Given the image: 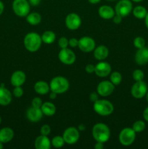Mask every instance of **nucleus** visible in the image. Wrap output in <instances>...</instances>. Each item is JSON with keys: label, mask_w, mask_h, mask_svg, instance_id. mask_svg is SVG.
I'll list each match as a JSON object with an SVG mask.
<instances>
[{"label": "nucleus", "mask_w": 148, "mask_h": 149, "mask_svg": "<svg viewBox=\"0 0 148 149\" xmlns=\"http://www.w3.org/2000/svg\"><path fill=\"white\" fill-rule=\"evenodd\" d=\"M43 112L41 108H36L30 106L26 112L28 119L31 122H38L43 117Z\"/></svg>", "instance_id": "15"}, {"label": "nucleus", "mask_w": 148, "mask_h": 149, "mask_svg": "<svg viewBox=\"0 0 148 149\" xmlns=\"http://www.w3.org/2000/svg\"><path fill=\"white\" fill-rule=\"evenodd\" d=\"M62 138H63L65 143L68 144V145H73V144L76 143L79 140V130H78V128H75L74 127H70L64 131Z\"/></svg>", "instance_id": "9"}, {"label": "nucleus", "mask_w": 148, "mask_h": 149, "mask_svg": "<svg viewBox=\"0 0 148 149\" xmlns=\"http://www.w3.org/2000/svg\"><path fill=\"white\" fill-rule=\"evenodd\" d=\"M143 118L146 122H148V106L143 111Z\"/></svg>", "instance_id": "43"}, {"label": "nucleus", "mask_w": 148, "mask_h": 149, "mask_svg": "<svg viewBox=\"0 0 148 149\" xmlns=\"http://www.w3.org/2000/svg\"><path fill=\"white\" fill-rule=\"evenodd\" d=\"M58 45H59V47L61 49H64V48H67L68 45V39H67L65 36H62V37H60L58 40Z\"/></svg>", "instance_id": "33"}, {"label": "nucleus", "mask_w": 148, "mask_h": 149, "mask_svg": "<svg viewBox=\"0 0 148 149\" xmlns=\"http://www.w3.org/2000/svg\"><path fill=\"white\" fill-rule=\"evenodd\" d=\"M12 10L15 14L19 17H26L30 13V4L28 0H14Z\"/></svg>", "instance_id": "6"}, {"label": "nucleus", "mask_w": 148, "mask_h": 149, "mask_svg": "<svg viewBox=\"0 0 148 149\" xmlns=\"http://www.w3.org/2000/svg\"><path fill=\"white\" fill-rule=\"evenodd\" d=\"M51 143H52V146L53 147L56 148H62L64 145H65V142L64 141L62 136H60V135H57V136H55L51 141Z\"/></svg>", "instance_id": "28"}, {"label": "nucleus", "mask_w": 148, "mask_h": 149, "mask_svg": "<svg viewBox=\"0 0 148 149\" xmlns=\"http://www.w3.org/2000/svg\"><path fill=\"white\" fill-rule=\"evenodd\" d=\"M110 79L115 86L119 85L122 81V75L118 71H113V73H110Z\"/></svg>", "instance_id": "29"}, {"label": "nucleus", "mask_w": 148, "mask_h": 149, "mask_svg": "<svg viewBox=\"0 0 148 149\" xmlns=\"http://www.w3.org/2000/svg\"><path fill=\"white\" fill-rule=\"evenodd\" d=\"M78 130L80 131H84L86 130V126L84 125H83V124H81V125H78Z\"/></svg>", "instance_id": "45"}, {"label": "nucleus", "mask_w": 148, "mask_h": 149, "mask_svg": "<svg viewBox=\"0 0 148 149\" xmlns=\"http://www.w3.org/2000/svg\"><path fill=\"white\" fill-rule=\"evenodd\" d=\"M94 110L97 114L102 116H107L112 114L114 111L113 103L107 100H97L93 105Z\"/></svg>", "instance_id": "4"}, {"label": "nucleus", "mask_w": 148, "mask_h": 149, "mask_svg": "<svg viewBox=\"0 0 148 149\" xmlns=\"http://www.w3.org/2000/svg\"><path fill=\"white\" fill-rule=\"evenodd\" d=\"M89 99L91 102L94 103L95 101H97V100H99V94L97 92H93L90 94L89 95Z\"/></svg>", "instance_id": "39"}, {"label": "nucleus", "mask_w": 148, "mask_h": 149, "mask_svg": "<svg viewBox=\"0 0 148 149\" xmlns=\"http://www.w3.org/2000/svg\"><path fill=\"white\" fill-rule=\"evenodd\" d=\"M51 145V141L46 135H41L35 140L34 146L36 149H49Z\"/></svg>", "instance_id": "19"}, {"label": "nucleus", "mask_w": 148, "mask_h": 149, "mask_svg": "<svg viewBox=\"0 0 148 149\" xmlns=\"http://www.w3.org/2000/svg\"><path fill=\"white\" fill-rule=\"evenodd\" d=\"M4 4H3L2 1H0V15H1L2 14L3 11H4Z\"/></svg>", "instance_id": "46"}, {"label": "nucleus", "mask_w": 148, "mask_h": 149, "mask_svg": "<svg viewBox=\"0 0 148 149\" xmlns=\"http://www.w3.org/2000/svg\"><path fill=\"white\" fill-rule=\"evenodd\" d=\"M58 58L60 62L65 65H72L75 63L76 59L75 54L74 53L73 51L71 50V49H68V47L61 49L58 54Z\"/></svg>", "instance_id": "10"}, {"label": "nucleus", "mask_w": 148, "mask_h": 149, "mask_svg": "<svg viewBox=\"0 0 148 149\" xmlns=\"http://www.w3.org/2000/svg\"><path fill=\"white\" fill-rule=\"evenodd\" d=\"M57 93H55V92L51 91V93L49 94V98H50L51 100H55V99L57 97Z\"/></svg>", "instance_id": "44"}, {"label": "nucleus", "mask_w": 148, "mask_h": 149, "mask_svg": "<svg viewBox=\"0 0 148 149\" xmlns=\"http://www.w3.org/2000/svg\"><path fill=\"white\" fill-rule=\"evenodd\" d=\"M95 149H103L104 148V143L101 142H97L94 145Z\"/></svg>", "instance_id": "42"}, {"label": "nucleus", "mask_w": 148, "mask_h": 149, "mask_svg": "<svg viewBox=\"0 0 148 149\" xmlns=\"http://www.w3.org/2000/svg\"><path fill=\"white\" fill-rule=\"evenodd\" d=\"M148 91L147 84L142 80V81H136L132 85L131 89V95L136 99H142L145 97Z\"/></svg>", "instance_id": "8"}, {"label": "nucleus", "mask_w": 148, "mask_h": 149, "mask_svg": "<svg viewBox=\"0 0 148 149\" xmlns=\"http://www.w3.org/2000/svg\"><path fill=\"white\" fill-rule=\"evenodd\" d=\"M107 1H115V0H107Z\"/></svg>", "instance_id": "52"}, {"label": "nucleus", "mask_w": 148, "mask_h": 149, "mask_svg": "<svg viewBox=\"0 0 148 149\" xmlns=\"http://www.w3.org/2000/svg\"><path fill=\"white\" fill-rule=\"evenodd\" d=\"M81 25V19L76 13H70L65 17V26L68 29L75 31L79 29Z\"/></svg>", "instance_id": "13"}, {"label": "nucleus", "mask_w": 148, "mask_h": 149, "mask_svg": "<svg viewBox=\"0 0 148 149\" xmlns=\"http://www.w3.org/2000/svg\"><path fill=\"white\" fill-rule=\"evenodd\" d=\"M132 13H133V16L135 17L138 19H144L146 16L147 11V9L145 8L143 6H136V7L133 9L132 10Z\"/></svg>", "instance_id": "27"}, {"label": "nucleus", "mask_w": 148, "mask_h": 149, "mask_svg": "<svg viewBox=\"0 0 148 149\" xmlns=\"http://www.w3.org/2000/svg\"><path fill=\"white\" fill-rule=\"evenodd\" d=\"M14 131L10 127H4L0 130V142L2 143H6L14 138Z\"/></svg>", "instance_id": "22"}, {"label": "nucleus", "mask_w": 148, "mask_h": 149, "mask_svg": "<svg viewBox=\"0 0 148 149\" xmlns=\"http://www.w3.org/2000/svg\"><path fill=\"white\" fill-rule=\"evenodd\" d=\"M133 10L131 0H120L115 7V14L124 17L128 16Z\"/></svg>", "instance_id": "7"}, {"label": "nucleus", "mask_w": 148, "mask_h": 149, "mask_svg": "<svg viewBox=\"0 0 148 149\" xmlns=\"http://www.w3.org/2000/svg\"><path fill=\"white\" fill-rule=\"evenodd\" d=\"M70 87L68 80L63 77H55L52 79L49 83L50 90L55 92L57 94H62L66 93Z\"/></svg>", "instance_id": "3"}, {"label": "nucleus", "mask_w": 148, "mask_h": 149, "mask_svg": "<svg viewBox=\"0 0 148 149\" xmlns=\"http://www.w3.org/2000/svg\"><path fill=\"white\" fill-rule=\"evenodd\" d=\"M111 65L107 62H100L95 65L94 73L99 77H106L111 73Z\"/></svg>", "instance_id": "14"}, {"label": "nucleus", "mask_w": 148, "mask_h": 149, "mask_svg": "<svg viewBox=\"0 0 148 149\" xmlns=\"http://www.w3.org/2000/svg\"><path fill=\"white\" fill-rule=\"evenodd\" d=\"M100 1H101V0H88L90 4H97V3L100 2Z\"/></svg>", "instance_id": "47"}, {"label": "nucleus", "mask_w": 148, "mask_h": 149, "mask_svg": "<svg viewBox=\"0 0 148 149\" xmlns=\"http://www.w3.org/2000/svg\"><path fill=\"white\" fill-rule=\"evenodd\" d=\"M146 100H147V103H148V91H147V94H146Z\"/></svg>", "instance_id": "51"}, {"label": "nucleus", "mask_w": 148, "mask_h": 149, "mask_svg": "<svg viewBox=\"0 0 148 149\" xmlns=\"http://www.w3.org/2000/svg\"><path fill=\"white\" fill-rule=\"evenodd\" d=\"M41 0H28V2L30 4V5L33 6V7H36L38 6L41 3Z\"/></svg>", "instance_id": "41"}, {"label": "nucleus", "mask_w": 148, "mask_h": 149, "mask_svg": "<svg viewBox=\"0 0 148 149\" xmlns=\"http://www.w3.org/2000/svg\"><path fill=\"white\" fill-rule=\"evenodd\" d=\"M13 95L16 97H20L23 95V90L21 86L15 87L14 90H13Z\"/></svg>", "instance_id": "35"}, {"label": "nucleus", "mask_w": 148, "mask_h": 149, "mask_svg": "<svg viewBox=\"0 0 148 149\" xmlns=\"http://www.w3.org/2000/svg\"><path fill=\"white\" fill-rule=\"evenodd\" d=\"M122 18H123V17H122L121 16L118 15L117 14H115V15L113 16V20L115 23H116V24H119V23H121Z\"/></svg>", "instance_id": "40"}, {"label": "nucleus", "mask_w": 148, "mask_h": 149, "mask_svg": "<svg viewBox=\"0 0 148 149\" xmlns=\"http://www.w3.org/2000/svg\"><path fill=\"white\" fill-rule=\"evenodd\" d=\"M109 55V49L104 45H100L94 49V56L97 61H104Z\"/></svg>", "instance_id": "21"}, {"label": "nucleus", "mask_w": 148, "mask_h": 149, "mask_svg": "<svg viewBox=\"0 0 148 149\" xmlns=\"http://www.w3.org/2000/svg\"><path fill=\"white\" fill-rule=\"evenodd\" d=\"M78 47L84 52H92L96 47L95 41L90 36H83L78 39Z\"/></svg>", "instance_id": "11"}, {"label": "nucleus", "mask_w": 148, "mask_h": 149, "mask_svg": "<svg viewBox=\"0 0 148 149\" xmlns=\"http://www.w3.org/2000/svg\"><path fill=\"white\" fill-rule=\"evenodd\" d=\"M132 77L135 81H142L145 78V74L143 71L140 69H136L133 71L132 74Z\"/></svg>", "instance_id": "31"}, {"label": "nucleus", "mask_w": 148, "mask_h": 149, "mask_svg": "<svg viewBox=\"0 0 148 149\" xmlns=\"http://www.w3.org/2000/svg\"><path fill=\"white\" fill-rule=\"evenodd\" d=\"M133 45L137 49L145 47V40L142 36H137L133 39Z\"/></svg>", "instance_id": "32"}, {"label": "nucleus", "mask_w": 148, "mask_h": 149, "mask_svg": "<svg viewBox=\"0 0 148 149\" xmlns=\"http://www.w3.org/2000/svg\"><path fill=\"white\" fill-rule=\"evenodd\" d=\"M145 26H146V27L148 29V12L145 17Z\"/></svg>", "instance_id": "48"}, {"label": "nucleus", "mask_w": 148, "mask_h": 149, "mask_svg": "<svg viewBox=\"0 0 148 149\" xmlns=\"http://www.w3.org/2000/svg\"><path fill=\"white\" fill-rule=\"evenodd\" d=\"M136 139V132L132 127H126L120 131L118 136L119 142L124 146L132 145Z\"/></svg>", "instance_id": "5"}, {"label": "nucleus", "mask_w": 148, "mask_h": 149, "mask_svg": "<svg viewBox=\"0 0 148 149\" xmlns=\"http://www.w3.org/2000/svg\"><path fill=\"white\" fill-rule=\"evenodd\" d=\"M26 17L28 23L32 26H36L41 21V16L38 13H28Z\"/></svg>", "instance_id": "25"}, {"label": "nucleus", "mask_w": 148, "mask_h": 149, "mask_svg": "<svg viewBox=\"0 0 148 149\" xmlns=\"http://www.w3.org/2000/svg\"><path fill=\"white\" fill-rule=\"evenodd\" d=\"M33 88L37 94L41 95L47 94L50 90L49 84H48L44 81H38L37 82L35 83Z\"/></svg>", "instance_id": "23"}, {"label": "nucleus", "mask_w": 148, "mask_h": 149, "mask_svg": "<svg viewBox=\"0 0 148 149\" xmlns=\"http://www.w3.org/2000/svg\"><path fill=\"white\" fill-rule=\"evenodd\" d=\"M115 90V85L110 81H101L99 83L97 87V93L99 95L102 96V97H107L113 93Z\"/></svg>", "instance_id": "12"}, {"label": "nucleus", "mask_w": 148, "mask_h": 149, "mask_svg": "<svg viewBox=\"0 0 148 149\" xmlns=\"http://www.w3.org/2000/svg\"><path fill=\"white\" fill-rule=\"evenodd\" d=\"M68 45L71 47H76L78 45V39H77L76 38H71L68 40Z\"/></svg>", "instance_id": "37"}, {"label": "nucleus", "mask_w": 148, "mask_h": 149, "mask_svg": "<svg viewBox=\"0 0 148 149\" xmlns=\"http://www.w3.org/2000/svg\"><path fill=\"white\" fill-rule=\"evenodd\" d=\"M42 100L39 97H36L32 100L31 106L36 108H41L42 106Z\"/></svg>", "instance_id": "36"}, {"label": "nucleus", "mask_w": 148, "mask_h": 149, "mask_svg": "<svg viewBox=\"0 0 148 149\" xmlns=\"http://www.w3.org/2000/svg\"><path fill=\"white\" fill-rule=\"evenodd\" d=\"M145 123L144 121L142 120H137L132 125V129L136 132V133H140L142 131L145 130Z\"/></svg>", "instance_id": "30"}, {"label": "nucleus", "mask_w": 148, "mask_h": 149, "mask_svg": "<svg viewBox=\"0 0 148 149\" xmlns=\"http://www.w3.org/2000/svg\"><path fill=\"white\" fill-rule=\"evenodd\" d=\"M41 109L42 112H43V114L47 116H52L53 115L55 114L57 111L55 105L49 101H46L45 103H42Z\"/></svg>", "instance_id": "24"}, {"label": "nucleus", "mask_w": 148, "mask_h": 149, "mask_svg": "<svg viewBox=\"0 0 148 149\" xmlns=\"http://www.w3.org/2000/svg\"><path fill=\"white\" fill-rule=\"evenodd\" d=\"M131 1H133V2L138 3V2H141V1H142L143 0H131Z\"/></svg>", "instance_id": "49"}, {"label": "nucleus", "mask_w": 148, "mask_h": 149, "mask_svg": "<svg viewBox=\"0 0 148 149\" xmlns=\"http://www.w3.org/2000/svg\"><path fill=\"white\" fill-rule=\"evenodd\" d=\"M99 15L103 19L109 20L112 19L115 15V10L112 7L109 5H102L98 10Z\"/></svg>", "instance_id": "20"}, {"label": "nucleus", "mask_w": 148, "mask_h": 149, "mask_svg": "<svg viewBox=\"0 0 148 149\" xmlns=\"http://www.w3.org/2000/svg\"><path fill=\"white\" fill-rule=\"evenodd\" d=\"M3 147H4V146H3V143L1 142H0V149H2Z\"/></svg>", "instance_id": "50"}, {"label": "nucleus", "mask_w": 148, "mask_h": 149, "mask_svg": "<svg viewBox=\"0 0 148 149\" xmlns=\"http://www.w3.org/2000/svg\"><path fill=\"white\" fill-rule=\"evenodd\" d=\"M94 70H95V65H92V64H88L86 65L85 71H86L88 74H92L94 73Z\"/></svg>", "instance_id": "38"}, {"label": "nucleus", "mask_w": 148, "mask_h": 149, "mask_svg": "<svg viewBox=\"0 0 148 149\" xmlns=\"http://www.w3.org/2000/svg\"><path fill=\"white\" fill-rule=\"evenodd\" d=\"M26 80V75L23 71H16L12 74L10 81L12 85L14 87H19L22 86L25 83Z\"/></svg>", "instance_id": "18"}, {"label": "nucleus", "mask_w": 148, "mask_h": 149, "mask_svg": "<svg viewBox=\"0 0 148 149\" xmlns=\"http://www.w3.org/2000/svg\"><path fill=\"white\" fill-rule=\"evenodd\" d=\"M40 132H41V135L48 136V135L51 133L50 126L48 125H42V127H41V129H40Z\"/></svg>", "instance_id": "34"}, {"label": "nucleus", "mask_w": 148, "mask_h": 149, "mask_svg": "<svg viewBox=\"0 0 148 149\" xmlns=\"http://www.w3.org/2000/svg\"><path fill=\"white\" fill-rule=\"evenodd\" d=\"M135 61L139 65H144L148 63V48L142 47L138 49L135 54Z\"/></svg>", "instance_id": "16"}, {"label": "nucleus", "mask_w": 148, "mask_h": 149, "mask_svg": "<svg viewBox=\"0 0 148 149\" xmlns=\"http://www.w3.org/2000/svg\"><path fill=\"white\" fill-rule=\"evenodd\" d=\"M12 93L8 89L4 87V84L0 85V105L1 106H8L12 101Z\"/></svg>", "instance_id": "17"}, {"label": "nucleus", "mask_w": 148, "mask_h": 149, "mask_svg": "<svg viewBox=\"0 0 148 149\" xmlns=\"http://www.w3.org/2000/svg\"><path fill=\"white\" fill-rule=\"evenodd\" d=\"M23 43L28 51L30 52H37L41 46V36L36 32H30L25 36Z\"/></svg>", "instance_id": "1"}, {"label": "nucleus", "mask_w": 148, "mask_h": 149, "mask_svg": "<svg viewBox=\"0 0 148 149\" xmlns=\"http://www.w3.org/2000/svg\"><path fill=\"white\" fill-rule=\"evenodd\" d=\"M41 36L42 42L47 45L52 44L56 39V35L52 31H46Z\"/></svg>", "instance_id": "26"}, {"label": "nucleus", "mask_w": 148, "mask_h": 149, "mask_svg": "<svg viewBox=\"0 0 148 149\" xmlns=\"http://www.w3.org/2000/svg\"><path fill=\"white\" fill-rule=\"evenodd\" d=\"M1 116H0V123H1Z\"/></svg>", "instance_id": "53"}, {"label": "nucleus", "mask_w": 148, "mask_h": 149, "mask_svg": "<svg viewBox=\"0 0 148 149\" xmlns=\"http://www.w3.org/2000/svg\"><path fill=\"white\" fill-rule=\"evenodd\" d=\"M92 136L96 142H101L104 143L110 139V128L104 123L96 124L92 128Z\"/></svg>", "instance_id": "2"}]
</instances>
